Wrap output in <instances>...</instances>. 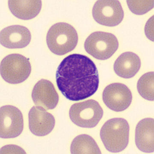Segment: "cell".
<instances>
[{
	"label": "cell",
	"mask_w": 154,
	"mask_h": 154,
	"mask_svg": "<svg viewBox=\"0 0 154 154\" xmlns=\"http://www.w3.org/2000/svg\"><path fill=\"white\" fill-rule=\"evenodd\" d=\"M59 90L67 99L78 101L87 98L98 89L97 68L90 58L72 54L64 58L56 72Z\"/></svg>",
	"instance_id": "1"
},
{
	"label": "cell",
	"mask_w": 154,
	"mask_h": 154,
	"mask_svg": "<svg viewBox=\"0 0 154 154\" xmlns=\"http://www.w3.org/2000/svg\"><path fill=\"white\" fill-rule=\"evenodd\" d=\"M129 124L125 119H110L103 125L100 137L106 149L113 153L124 150L129 142Z\"/></svg>",
	"instance_id": "2"
},
{
	"label": "cell",
	"mask_w": 154,
	"mask_h": 154,
	"mask_svg": "<svg viewBox=\"0 0 154 154\" xmlns=\"http://www.w3.org/2000/svg\"><path fill=\"white\" fill-rule=\"evenodd\" d=\"M77 42L78 35L76 29L72 25L64 22L54 24L47 34L48 47L53 54L59 56L73 51Z\"/></svg>",
	"instance_id": "3"
},
{
	"label": "cell",
	"mask_w": 154,
	"mask_h": 154,
	"mask_svg": "<svg viewBox=\"0 0 154 154\" xmlns=\"http://www.w3.org/2000/svg\"><path fill=\"white\" fill-rule=\"evenodd\" d=\"M1 74L4 80L12 84L21 83L26 80L31 72L29 59L19 54L6 56L1 64Z\"/></svg>",
	"instance_id": "4"
},
{
	"label": "cell",
	"mask_w": 154,
	"mask_h": 154,
	"mask_svg": "<svg viewBox=\"0 0 154 154\" xmlns=\"http://www.w3.org/2000/svg\"><path fill=\"white\" fill-rule=\"evenodd\" d=\"M84 48L88 54L96 59L108 60L114 55L119 47V42L115 35L109 32H95L84 42Z\"/></svg>",
	"instance_id": "5"
},
{
	"label": "cell",
	"mask_w": 154,
	"mask_h": 154,
	"mask_svg": "<svg viewBox=\"0 0 154 154\" xmlns=\"http://www.w3.org/2000/svg\"><path fill=\"white\" fill-rule=\"evenodd\" d=\"M69 117L75 125L85 128L95 127L103 115V110L99 103L93 100L77 103L72 105Z\"/></svg>",
	"instance_id": "6"
},
{
	"label": "cell",
	"mask_w": 154,
	"mask_h": 154,
	"mask_svg": "<svg viewBox=\"0 0 154 154\" xmlns=\"http://www.w3.org/2000/svg\"><path fill=\"white\" fill-rule=\"evenodd\" d=\"M92 15L94 20L104 26L119 25L124 18V13L120 2L116 0H99L93 6Z\"/></svg>",
	"instance_id": "7"
},
{
	"label": "cell",
	"mask_w": 154,
	"mask_h": 154,
	"mask_svg": "<svg viewBox=\"0 0 154 154\" xmlns=\"http://www.w3.org/2000/svg\"><path fill=\"white\" fill-rule=\"evenodd\" d=\"M0 136L2 138H13L21 134L24 128L23 115L18 108L7 105L0 109Z\"/></svg>",
	"instance_id": "8"
},
{
	"label": "cell",
	"mask_w": 154,
	"mask_h": 154,
	"mask_svg": "<svg viewBox=\"0 0 154 154\" xmlns=\"http://www.w3.org/2000/svg\"><path fill=\"white\" fill-rule=\"evenodd\" d=\"M102 99L105 104L110 109L115 112H122L130 106L132 100V93L125 85L112 83L104 89Z\"/></svg>",
	"instance_id": "9"
},
{
	"label": "cell",
	"mask_w": 154,
	"mask_h": 154,
	"mask_svg": "<svg viewBox=\"0 0 154 154\" xmlns=\"http://www.w3.org/2000/svg\"><path fill=\"white\" fill-rule=\"evenodd\" d=\"M29 127L33 134L46 136L52 132L55 125L53 115L40 106H33L28 113Z\"/></svg>",
	"instance_id": "10"
},
{
	"label": "cell",
	"mask_w": 154,
	"mask_h": 154,
	"mask_svg": "<svg viewBox=\"0 0 154 154\" xmlns=\"http://www.w3.org/2000/svg\"><path fill=\"white\" fill-rule=\"evenodd\" d=\"M32 98L35 104L46 110L55 109L59 102V95L52 82L42 79L34 85Z\"/></svg>",
	"instance_id": "11"
},
{
	"label": "cell",
	"mask_w": 154,
	"mask_h": 154,
	"mask_svg": "<svg viewBox=\"0 0 154 154\" xmlns=\"http://www.w3.org/2000/svg\"><path fill=\"white\" fill-rule=\"evenodd\" d=\"M31 35L27 27L21 25L8 26L0 33V42L10 49L22 48L29 44Z\"/></svg>",
	"instance_id": "12"
},
{
	"label": "cell",
	"mask_w": 154,
	"mask_h": 154,
	"mask_svg": "<svg viewBox=\"0 0 154 154\" xmlns=\"http://www.w3.org/2000/svg\"><path fill=\"white\" fill-rule=\"evenodd\" d=\"M154 128L153 118H145L137 125L135 143L141 151L146 153L154 152Z\"/></svg>",
	"instance_id": "13"
},
{
	"label": "cell",
	"mask_w": 154,
	"mask_h": 154,
	"mask_svg": "<svg viewBox=\"0 0 154 154\" xmlns=\"http://www.w3.org/2000/svg\"><path fill=\"white\" fill-rule=\"evenodd\" d=\"M141 67L140 58L136 54L126 52L120 55L114 64V71L118 76L129 79L135 76Z\"/></svg>",
	"instance_id": "14"
},
{
	"label": "cell",
	"mask_w": 154,
	"mask_h": 154,
	"mask_svg": "<svg viewBox=\"0 0 154 154\" xmlns=\"http://www.w3.org/2000/svg\"><path fill=\"white\" fill-rule=\"evenodd\" d=\"M8 7L11 13L16 17L22 20H30L35 18L40 12V0H10Z\"/></svg>",
	"instance_id": "15"
},
{
	"label": "cell",
	"mask_w": 154,
	"mask_h": 154,
	"mask_svg": "<svg viewBox=\"0 0 154 154\" xmlns=\"http://www.w3.org/2000/svg\"><path fill=\"white\" fill-rule=\"evenodd\" d=\"M70 150L73 154H101L95 140L87 134H81L74 138L71 143Z\"/></svg>",
	"instance_id": "16"
},
{
	"label": "cell",
	"mask_w": 154,
	"mask_h": 154,
	"mask_svg": "<svg viewBox=\"0 0 154 154\" xmlns=\"http://www.w3.org/2000/svg\"><path fill=\"white\" fill-rule=\"evenodd\" d=\"M154 72L143 74L139 79L137 89L141 96L145 99L154 101Z\"/></svg>",
	"instance_id": "17"
},
{
	"label": "cell",
	"mask_w": 154,
	"mask_h": 154,
	"mask_svg": "<svg viewBox=\"0 0 154 154\" xmlns=\"http://www.w3.org/2000/svg\"><path fill=\"white\" fill-rule=\"evenodd\" d=\"M127 5L131 12L136 15L145 14L154 8V1H127Z\"/></svg>",
	"instance_id": "18"
},
{
	"label": "cell",
	"mask_w": 154,
	"mask_h": 154,
	"mask_svg": "<svg viewBox=\"0 0 154 154\" xmlns=\"http://www.w3.org/2000/svg\"><path fill=\"white\" fill-rule=\"evenodd\" d=\"M154 16H153L147 22L145 26V34L147 37L154 41Z\"/></svg>",
	"instance_id": "19"
}]
</instances>
